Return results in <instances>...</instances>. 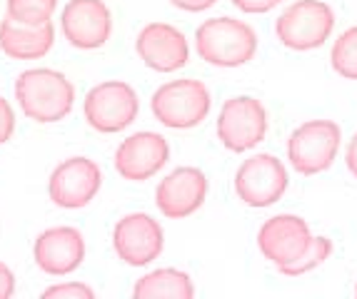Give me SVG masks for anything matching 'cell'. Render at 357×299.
Returning <instances> with one entry per match:
<instances>
[{
  "label": "cell",
  "instance_id": "14",
  "mask_svg": "<svg viewBox=\"0 0 357 299\" xmlns=\"http://www.w3.org/2000/svg\"><path fill=\"white\" fill-rule=\"evenodd\" d=\"M310 227L307 222L298 215H278L270 217L257 232V247L270 262L278 269L292 264L298 257H303V252L307 250Z\"/></svg>",
  "mask_w": 357,
  "mask_h": 299
},
{
  "label": "cell",
  "instance_id": "2",
  "mask_svg": "<svg viewBox=\"0 0 357 299\" xmlns=\"http://www.w3.org/2000/svg\"><path fill=\"white\" fill-rule=\"evenodd\" d=\"M197 55L215 67H240L257 53L255 30L235 18H210L195 33Z\"/></svg>",
  "mask_w": 357,
  "mask_h": 299
},
{
  "label": "cell",
  "instance_id": "26",
  "mask_svg": "<svg viewBox=\"0 0 357 299\" xmlns=\"http://www.w3.org/2000/svg\"><path fill=\"white\" fill-rule=\"evenodd\" d=\"M175 8H180V10H188V13H200V10H208V8H213L218 0H170Z\"/></svg>",
  "mask_w": 357,
  "mask_h": 299
},
{
  "label": "cell",
  "instance_id": "5",
  "mask_svg": "<svg viewBox=\"0 0 357 299\" xmlns=\"http://www.w3.org/2000/svg\"><path fill=\"white\" fill-rule=\"evenodd\" d=\"M335 28L333 8L320 0H298L275 23V35L290 50H315Z\"/></svg>",
  "mask_w": 357,
  "mask_h": 299
},
{
  "label": "cell",
  "instance_id": "10",
  "mask_svg": "<svg viewBox=\"0 0 357 299\" xmlns=\"http://www.w3.org/2000/svg\"><path fill=\"white\" fill-rule=\"evenodd\" d=\"M165 237L160 222L145 212H130L118 220L113 229V247L118 257L130 267H145L160 257Z\"/></svg>",
  "mask_w": 357,
  "mask_h": 299
},
{
  "label": "cell",
  "instance_id": "28",
  "mask_svg": "<svg viewBox=\"0 0 357 299\" xmlns=\"http://www.w3.org/2000/svg\"><path fill=\"white\" fill-rule=\"evenodd\" d=\"M355 294H357V287H355Z\"/></svg>",
  "mask_w": 357,
  "mask_h": 299
},
{
  "label": "cell",
  "instance_id": "3",
  "mask_svg": "<svg viewBox=\"0 0 357 299\" xmlns=\"http://www.w3.org/2000/svg\"><path fill=\"white\" fill-rule=\"evenodd\" d=\"M158 122L173 130H190L200 125L210 113V90L200 80H170L155 90L150 100Z\"/></svg>",
  "mask_w": 357,
  "mask_h": 299
},
{
  "label": "cell",
  "instance_id": "19",
  "mask_svg": "<svg viewBox=\"0 0 357 299\" xmlns=\"http://www.w3.org/2000/svg\"><path fill=\"white\" fill-rule=\"evenodd\" d=\"M333 67L337 75L347 80H357V28L345 30L333 45Z\"/></svg>",
  "mask_w": 357,
  "mask_h": 299
},
{
  "label": "cell",
  "instance_id": "20",
  "mask_svg": "<svg viewBox=\"0 0 357 299\" xmlns=\"http://www.w3.org/2000/svg\"><path fill=\"white\" fill-rule=\"evenodd\" d=\"M58 0H8V15L25 25H43L53 20Z\"/></svg>",
  "mask_w": 357,
  "mask_h": 299
},
{
  "label": "cell",
  "instance_id": "15",
  "mask_svg": "<svg viewBox=\"0 0 357 299\" xmlns=\"http://www.w3.org/2000/svg\"><path fill=\"white\" fill-rule=\"evenodd\" d=\"M38 269L50 277L73 275L85 259V239L75 227H50L38 234L33 245Z\"/></svg>",
  "mask_w": 357,
  "mask_h": 299
},
{
  "label": "cell",
  "instance_id": "8",
  "mask_svg": "<svg viewBox=\"0 0 357 299\" xmlns=\"http://www.w3.org/2000/svg\"><path fill=\"white\" fill-rule=\"evenodd\" d=\"M268 132V115L255 97H232L218 118V138L232 152H248L262 143Z\"/></svg>",
  "mask_w": 357,
  "mask_h": 299
},
{
  "label": "cell",
  "instance_id": "18",
  "mask_svg": "<svg viewBox=\"0 0 357 299\" xmlns=\"http://www.w3.org/2000/svg\"><path fill=\"white\" fill-rule=\"evenodd\" d=\"M132 294H135V299H192L195 287L185 272L165 267L140 277Z\"/></svg>",
  "mask_w": 357,
  "mask_h": 299
},
{
  "label": "cell",
  "instance_id": "12",
  "mask_svg": "<svg viewBox=\"0 0 357 299\" xmlns=\"http://www.w3.org/2000/svg\"><path fill=\"white\" fill-rule=\"evenodd\" d=\"M170 147L158 132H135L115 150V170L128 182H145L167 165Z\"/></svg>",
  "mask_w": 357,
  "mask_h": 299
},
{
  "label": "cell",
  "instance_id": "21",
  "mask_svg": "<svg viewBox=\"0 0 357 299\" xmlns=\"http://www.w3.org/2000/svg\"><path fill=\"white\" fill-rule=\"evenodd\" d=\"M330 252H333V242H330L328 237H312V239H310L307 250L303 252V257H298L292 264L282 267L280 272H282V275H287V277L305 275V272H310V269L320 267V264L330 257Z\"/></svg>",
  "mask_w": 357,
  "mask_h": 299
},
{
  "label": "cell",
  "instance_id": "11",
  "mask_svg": "<svg viewBox=\"0 0 357 299\" xmlns=\"http://www.w3.org/2000/svg\"><path fill=\"white\" fill-rule=\"evenodd\" d=\"M60 30L77 50L102 48L113 33L110 8L102 0H70L60 15Z\"/></svg>",
  "mask_w": 357,
  "mask_h": 299
},
{
  "label": "cell",
  "instance_id": "1",
  "mask_svg": "<svg viewBox=\"0 0 357 299\" xmlns=\"http://www.w3.org/2000/svg\"><path fill=\"white\" fill-rule=\"evenodd\" d=\"M20 113L33 122L50 125L60 122L73 113L75 105V88L70 80L50 67H33L20 72L13 85Z\"/></svg>",
  "mask_w": 357,
  "mask_h": 299
},
{
  "label": "cell",
  "instance_id": "25",
  "mask_svg": "<svg viewBox=\"0 0 357 299\" xmlns=\"http://www.w3.org/2000/svg\"><path fill=\"white\" fill-rule=\"evenodd\" d=\"M15 294V275L6 262H0V299H10Z\"/></svg>",
  "mask_w": 357,
  "mask_h": 299
},
{
  "label": "cell",
  "instance_id": "4",
  "mask_svg": "<svg viewBox=\"0 0 357 299\" xmlns=\"http://www.w3.org/2000/svg\"><path fill=\"white\" fill-rule=\"evenodd\" d=\"M83 113L88 125L102 135L123 132L135 122L140 113L137 92L123 80H107L90 90L83 100Z\"/></svg>",
  "mask_w": 357,
  "mask_h": 299
},
{
  "label": "cell",
  "instance_id": "7",
  "mask_svg": "<svg viewBox=\"0 0 357 299\" xmlns=\"http://www.w3.org/2000/svg\"><path fill=\"white\" fill-rule=\"evenodd\" d=\"M102 185L98 162L88 157H68L50 172L48 195L53 204L63 209H80L96 200Z\"/></svg>",
  "mask_w": 357,
  "mask_h": 299
},
{
  "label": "cell",
  "instance_id": "23",
  "mask_svg": "<svg viewBox=\"0 0 357 299\" xmlns=\"http://www.w3.org/2000/svg\"><path fill=\"white\" fill-rule=\"evenodd\" d=\"M15 132V113L13 105L0 95V145H6Z\"/></svg>",
  "mask_w": 357,
  "mask_h": 299
},
{
  "label": "cell",
  "instance_id": "24",
  "mask_svg": "<svg viewBox=\"0 0 357 299\" xmlns=\"http://www.w3.org/2000/svg\"><path fill=\"white\" fill-rule=\"evenodd\" d=\"M280 3L282 0H232V6L240 8L243 13H268Z\"/></svg>",
  "mask_w": 357,
  "mask_h": 299
},
{
  "label": "cell",
  "instance_id": "22",
  "mask_svg": "<svg viewBox=\"0 0 357 299\" xmlns=\"http://www.w3.org/2000/svg\"><path fill=\"white\" fill-rule=\"evenodd\" d=\"M93 299L96 297V292L88 287V284H77V282H66V284H53V287H48L45 292H43V299Z\"/></svg>",
  "mask_w": 357,
  "mask_h": 299
},
{
  "label": "cell",
  "instance_id": "27",
  "mask_svg": "<svg viewBox=\"0 0 357 299\" xmlns=\"http://www.w3.org/2000/svg\"><path fill=\"white\" fill-rule=\"evenodd\" d=\"M347 168H350V172L357 177V135L352 138L350 147H347Z\"/></svg>",
  "mask_w": 357,
  "mask_h": 299
},
{
  "label": "cell",
  "instance_id": "13",
  "mask_svg": "<svg viewBox=\"0 0 357 299\" xmlns=\"http://www.w3.org/2000/svg\"><path fill=\"white\" fill-rule=\"evenodd\" d=\"M208 197V179L203 170L178 168L160 179L155 190V204L167 220H185L203 207Z\"/></svg>",
  "mask_w": 357,
  "mask_h": 299
},
{
  "label": "cell",
  "instance_id": "9",
  "mask_svg": "<svg viewBox=\"0 0 357 299\" xmlns=\"http://www.w3.org/2000/svg\"><path fill=\"white\" fill-rule=\"evenodd\" d=\"M287 190V170L273 155H252L235 175V192L248 207H270Z\"/></svg>",
  "mask_w": 357,
  "mask_h": 299
},
{
  "label": "cell",
  "instance_id": "17",
  "mask_svg": "<svg viewBox=\"0 0 357 299\" xmlns=\"http://www.w3.org/2000/svg\"><path fill=\"white\" fill-rule=\"evenodd\" d=\"M55 25L53 20L43 25H25L10 15L0 20V50L10 60H40L53 50Z\"/></svg>",
  "mask_w": 357,
  "mask_h": 299
},
{
  "label": "cell",
  "instance_id": "16",
  "mask_svg": "<svg viewBox=\"0 0 357 299\" xmlns=\"http://www.w3.org/2000/svg\"><path fill=\"white\" fill-rule=\"evenodd\" d=\"M135 50L145 65L155 72H175L188 65L190 48L175 25L148 23L137 33Z\"/></svg>",
  "mask_w": 357,
  "mask_h": 299
},
{
  "label": "cell",
  "instance_id": "6",
  "mask_svg": "<svg viewBox=\"0 0 357 299\" xmlns=\"http://www.w3.org/2000/svg\"><path fill=\"white\" fill-rule=\"evenodd\" d=\"M340 132L337 122L333 120H310L290 135L287 155L290 165L300 175H317L333 168L340 150Z\"/></svg>",
  "mask_w": 357,
  "mask_h": 299
}]
</instances>
